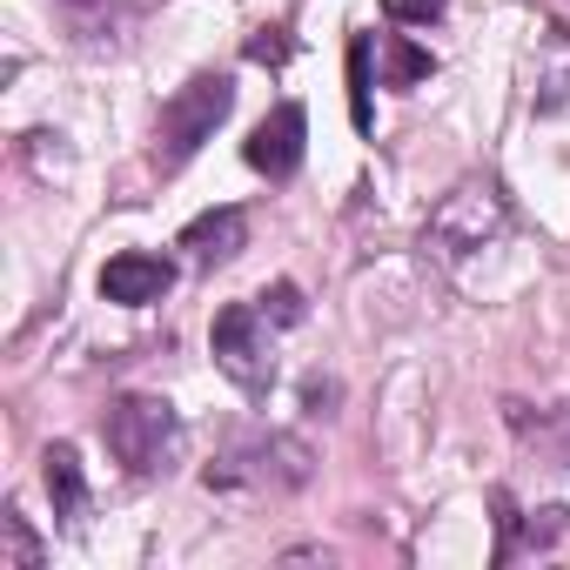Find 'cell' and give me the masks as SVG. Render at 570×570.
I'll list each match as a JSON object with an SVG mask.
<instances>
[{"instance_id":"7c38bea8","label":"cell","mask_w":570,"mask_h":570,"mask_svg":"<svg viewBox=\"0 0 570 570\" xmlns=\"http://www.w3.org/2000/svg\"><path fill=\"white\" fill-rule=\"evenodd\" d=\"M430 75H436V55H430V48H416V41H403V35L383 41V81H390V88H416V81H430Z\"/></svg>"},{"instance_id":"e0dca14e","label":"cell","mask_w":570,"mask_h":570,"mask_svg":"<svg viewBox=\"0 0 570 570\" xmlns=\"http://www.w3.org/2000/svg\"><path fill=\"white\" fill-rule=\"evenodd\" d=\"M248 61H262V68H282V61H289V41H282V28H262V35L248 41Z\"/></svg>"},{"instance_id":"30bf717a","label":"cell","mask_w":570,"mask_h":570,"mask_svg":"<svg viewBox=\"0 0 570 570\" xmlns=\"http://www.w3.org/2000/svg\"><path fill=\"white\" fill-rule=\"evenodd\" d=\"M48 497H55V517H81V503H88V476H81L75 443H55V450H48Z\"/></svg>"},{"instance_id":"6da1fadb","label":"cell","mask_w":570,"mask_h":570,"mask_svg":"<svg viewBox=\"0 0 570 570\" xmlns=\"http://www.w3.org/2000/svg\"><path fill=\"white\" fill-rule=\"evenodd\" d=\"M503 228H510V195H503L497 181L470 175V181H456V188L436 202V215L423 222V248H430L443 268H456V262L483 255L490 242H503Z\"/></svg>"},{"instance_id":"7a4b0ae2","label":"cell","mask_w":570,"mask_h":570,"mask_svg":"<svg viewBox=\"0 0 570 570\" xmlns=\"http://www.w3.org/2000/svg\"><path fill=\"white\" fill-rule=\"evenodd\" d=\"M228 108H235V81L228 75H195L188 88H175V101L155 121V168L175 175L181 161H195L202 141H215V128L228 121Z\"/></svg>"},{"instance_id":"277c9868","label":"cell","mask_w":570,"mask_h":570,"mask_svg":"<svg viewBox=\"0 0 570 570\" xmlns=\"http://www.w3.org/2000/svg\"><path fill=\"white\" fill-rule=\"evenodd\" d=\"M215 370L242 390V396H268L275 390V350H268V316L255 303H228L208 330Z\"/></svg>"},{"instance_id":"ba28073f","label":"cell","mask_w":570,"mask_h":570,"mask_svg":"<svg viewBox=\"0 0 570 570\" xmlns=\"http://www.w3.org/2000/svg\"><path fill=\"white\" fill-rule=\"evenodd\" d=\"M168 289H175V268H168L161 255H115V262L101 268V296L121 303V309H148V303H161Z\"/></svg>"},{"instance_id":"3957f363","label":"cell","mask_w":570,"mask_h":570,"mask_svg":"<svg viewBox=\"0 0 570 570\" xmlns=\"http://www.w3.org/2000/svg\"><path fill=\"white\" fill-rule=\"evenodd\" d=\"M108 450L135 470V476H155V470H168V456L181 450V416H175V403L168 396H121L115 410H108Z\"/></svg>"},{"instance_id":"52a82bcc","label":"cell","mask_w":570,"mask_h":570,"mask_svg":"<svg viewBox=\"0 0 570 570\" xmlns=\"http://www.w3.org/2000/svg\"><path fill=\"white\" fill-rule=\"evenodd\" d=\"M228 463H242V470H215L208 483H235V476H248V483H275V490L309 483V450H303L296 436H262V443L235 450Z\"/></svg>"},{"instance_id":"5bb4252c","label":"cell","mask_w":570,"mask_h":570,"mask_svg":"<svg viewBox=\"0 0 570 570\" xmlns=\"http://www.w3.org/2000/svg\"><path fill=\"white\" fill-rule=\"evenodd\" d=\"M262 316L282 323V330H296V323H303V289H296V282H275V289H262Z\"/></svg>"},{"instance_id":"4fadbf2b","label":"cell","mask_w":570,"mask_h":570,"mask_svg":"<svg viewBox=\"0 0 570 570\" xmlns=\"http://www.w3.org/2000/svg\"><path fill=\"white\" fill-rule=\"evenodd\" d=\"M370 35H350V121L370 135Z\"/></svg>"},{"instance_id":"5b68a950","label":"cell","mask_w":570,"mask_h":570,"mask_svg":"<svg viewBox=\"0 0 570 570\" xmlns=\"http://www.w3.org/2000/svg\"><path fill=\"white\" fill-rule=\"evenodd\" d=\"M303 141H309V115H303L296 101H282V108H268V115L255 121V135L242 141V155H248L255 175L289 181V175L303 168Z\"/></svg>"},{"instance_id":"ac0fdd59","label":"cell","mask_w":570,"mask_h":570,"mask_svg":"<svg viewBox=\"0 0 570 570\" xmlns=\"http://www.w3.org/2000/svg\"><path fill=\"white\" fill-rule=\"evenodd\" d=\"M490 503H497V557H510V550H517V503H510L503 490H497Z\"/></svg>"},{"instance_id":"2e32d148","label":"cell","mask_w":570,"mask_h":570,"mask_svg":"<svg viewBox=\"0 0 570 570\" xmlns=\"http://www.w3.org/2000/svg\"><path fill=\"white\" fill-rule=\"evenodd\" d=\"M443 8L450 0H383V14L403 21V28H430V21H443Z\"/></svg>"},{"instance_id":"9c48e42d","label":"cell","mask_w":570,"mask_h":570,"mask_svg":"<svg viewBox=\"0 0 570 570\" xmlns=\"http://www.w3.org/2000/svg\"><path fill=\"white\" fill-rule=\"evenodd\" d=\"M181 248H188L195 262H235V255L248 248V215H242V208H208V215H195V222L181 228Z\"/></svg>"},{"instance_id":"8fae6325","label":"cell","mask_w":570,"mask_h":570,"mask_svg":"<svg viewBox=\"0 0 570 570\" xmlns=\"http://www.w3.org/2000/svg\"><path fill=\"white\" fill-rule=\"evenodd\" d=\"M48 563V550H41V537L28 530V517L8 503L0 510V570H41Z\"/></svg>"},{"instance_id":"9a60e30c","label":"cell","mask_w":570,"mask_h":570,"mask_svg":"<svg viewBox=\"0 0 570 570\" xmlns=\"http://www.w3.org/2000/svg\"><path fill=\"white\" fill-rule=\"evenodd\" d=\"M523 436H537V443H543V450H550L557 463H570V403H563L557 416H537V430L523 423Z\"/></svg>"},{"instance_id":"d6986e66","label":"cell","mask_w":570,"mask_h":570,"mask_svg":"<svg viewBox=\"0 0 570 570\" xmlns=\"http://www.w3.org/2000/svg\"><path fill=\"white\" fill-rule=\"evenodd\" d=\"M303 403H309L316 416H330V403H336V383H309V390H303Z\"/></svg>"},{"instance_id":"8992f818","label":"cell","mask_w":570,"mask_h":570,"mask_svg":"<svg viewBox=\"0 0 570 570\" xmlns=\"http://www.w3.org/2000/svg\"><path fill=\"white\" fill-rule=\"evenodd\" d=\"M530 108L537 115H563L570 108V28L563 21H537V41H530Z\"/></svg>"}]
</instances>
